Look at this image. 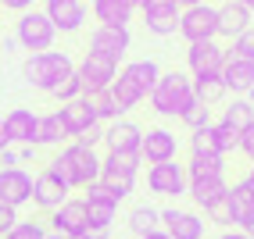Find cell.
<instances>
[{
  "label": "cell",
  "instance_id": "obj_34",
  "mask_svg": "<svg viewBox=\"0 0 254 239\" xmlns=\"http://www.w3.org/2000/svg\"><path fill=\"white\" fill-rule=\"evenodd\" d=\"M179 122H183L186 129H190V132H197V129H208V125H211V107H208V104H200V100L193 96V104L179 114Z\"/></svg>",
  "mask_w": 254,
  "mask_h": 239
},
{
  "label": "cell",
  "instance_id": "obj_7",
  "mask_svg": "<svg viewBox=\"0 0 254 239\" xmlns=\"http://www.w3.org/2000/svg\"><path fill=\"white\" fill-rule=\"evenodd\" d=\"M75 75L82 82V96H86V93H100V90H108L111 82L118 79V61L97 54V50H86V57L79 61Z\"/></svg>",
  "mask_w": 254,
  "mask_h": 239
},
{
  "label": "cell",
  "instance_id": "obj_58",
  "mask_svg": "<svg viewBox=\"0 0 254 239\" xmlns=\"http://www.w3.org/2000/svg\"><path fill=\"white\" fill-rule=\"evenodd\" d=\"M140 4H143V0H140Z\"/></svg>",
  "mask_w": 254,
  "mask_h": 239
},
{
  "label": "cell",
  "instance_id": "obj_16",
  "mask_svg": "<svg viewBox=\"0 0 254 239\" xmlns=\"http://www.w3.org/2000/svg\"><path fill=\"white\" fill-rule=\"evenodd\" d=\"M176 153H179V140H176V132H168V129H161V125L143 132L140 161H147V164H165V161H176Z\"/></svg>",
  "mask_w": 254,
  "mask_h": 239
},
{
  "label": "cell",
  "instance_id": "obj_19",
  "mask_svg": "<svg viewBox=\"0 0 254 239\" xmlns=\"http://www.w3.org/2000/svg\"><path fill=\"white\" fill-rule=\"evenodd\" d=\"M140 143H143V129L129 118H118L104 129V146L108 153H140Z\"/></svg>",
  "mask_w": 254,
  "mask_h": 239
},
{
  "label": "cell",
  "instance_id": "obj_29",
  "mask_svg": "<svg viewBox=\"0 0 254 239\" xmlns=\"http://www.w3.org/2000/svg\"><path fill=\"white\" fill-rule=\"evenodd\" d=\"M183 168H186V179L226 175V157H222V153H190V161H186Z\"/></svg>",
  "mask_w": 254,
  "mask_h": 239
},
{
  "label": "cell",
  "instance_id": "obj_8",
  "mask_svg": "<svg viewBox=\"0 0 254 239\" xmlns=\"http://www.w3.org/2000/svg\"><path fill=\"white\" fill-rule=\"evenodd\" d=\"M226 57H229V50L218 43V40L190 43V47H186V68H190V79H200V75H222Z\"/></svg>",
  "mask_w": 254,
  "mask_h": 239
},
{
  "label": "cell",
  "instance_id": "obj_45",
  "mask_svg": "<svg viewBox=\"0 0 254 239\" xmlns=\"http://www.w3.org/2000/svg\"><path fill=\"white\" fill-rule=\"evenodd\" d=\"M0 168H18V153H14L11 146H7L4 153H0Z\"/></svg>",
  "mask_w": 254,
  "mask_h": 239
},
{
  "label": "cell",
  "instance_id": "obj_13",
  "mask_svg": "<svg viewBox=\"0 0 254 239\" xmlns=\"http://www.w3.org/2000/svg\"><path fill=\"white\" fill-rule=\"evenodd\" d=\"M0 203L14 211L32 203V175L25 168H0Z\"/></svg>",
  "mask_w": 254,
  "mask_h": 239
},
{
  "label": "cell",
  "instance_id": "obj_51",
  "mask_svg": "<svg viewBox=\"0 0 254 239\" xmlns=\"http://www.w3.org/2000/svg\"><path fill=\"white\" fill-rule=\"evenodd\" d=\"M11 143H7V136H4V118H0V153H4Z\"/></svg>",
  "mask_w": 254,
  "mask_h": 239
},
{
  "label": "cell",
  "instance_id": "obj_20",
  "mask_svg": "<svg viewBox=\"0 0 254 239\" xmlns=\"http://www.w3.org/2000/svg\"><path fill=\"white\" fill-rule=\"evenodd\" d=\"M226 190L229 182L226 175H204V179H186V196H190L200 211H211L215 203L226 200Z\"/></svg>",
  "mask_w": 254,
  "mask_h": 239
},
{
  "label": "cell",
  "instance_id": "obj_6",
  "mask_svg": "<svg viewBox=\"0 0 254 239\" xmlns=\"http://www.w3.org/2000/svg\"><path fill=\"white\" fill-rule=\"evenodd\" d=\"M179 36L186 43H208L218 40V7L211 4H197V7H186L179 11Z\"/></svg>",
  "mask_w": 254,
  "mask_h": 239
},
{
  "label": "cell",
  "instance_id": "obj_38",
  "mask_svg": "<svg viewBox=\"0 0 254 239\" xmlns=\"http://www.w3.org/2000/svg\"><path fill=\"white\" fill-rule=\"evenodd\" d=\"M82 193H86V196H82L86 203H115V207H118V203H122V200H118V196H115V193L108 190L104 182H90V186H86V190H82Z\"/></svg>",
  "mask_w": 254,
  "mask_h": 239
},
{
  "label": "cell",
  "instance_id": "obj_43",
  "mask_svg": "<svg viewBox=\"0 0 254 239\" xmlns=\"http://www.w3.org/2000/svg\"><path fill=\"white\" fill-rule=\"evenodd\" d=\"M75 143H79V146H90V150H97V143H104V132H100V125H97V129H90V132H82Z\"/></svg>",
  "mask_w": 254,
  "mask_h": 239
},
{
  "label": "cell",
  "instance_id": "obj_24",
  "mask_svg": "<svg viewBox=\"0 0 254 239\" xmlns=\"http://www.w3.org/2000/svg\"><path fill=\"white\" fill-rule=\"evenodd\" d=\"M222 82H226V90L229 93H247L251 86H254V61H244V57H226V64H222Z\"/></svg>",
  "mask_w": 254,
  "mask_h": 239
},
{
  "label": "cell",
  "instance_id": "obj_49",
  "mask_svg": "<svg viewBox=\"0 0 254 239\" xmlns=\"http://www.w3.org/2000/svg\"><path fill=\"white\" fill-rule=\"evenodd\" d=\"M140 239H172L165 229H154V232H147V236H140Z\"/></svg>",
  "mask_w": 254,
  "mask_h": 239
},
{
  "label": "cell",
  "instance_id": "obj_9",
  "mask_svg": "<svg viewBox=\"0 0 254 239\" xmlns=\"http://www.w3.org/2000/svg\"><path fill=\"white\" fill-rule=\"evenodd\" d=\"M147 190L154 196H186V168L179 161H165V164H150L147 168Z\"/></svg>",
  "mask_w": 254,
  "mask_h": 239
},
{
  "label": "cell",
  "instance_id": "obj_4",
  "mask_svg": "<svg viewBox=\"0 0 254 239\" xmlns=\"http://www.w3.org/2000/svg\"><path fill=\"white\" fill-rule=\"evenodd\" d=\"M140 153H104L100 157V179L118 200H129L136 190V175H140Z\"/></svg>",
  "mask_w": 254,
  "mask_h": 239
},
{
  "label": "cell",
  "instance_id": "obj_3",
  "mask_svg": "<svg viewBox=\"0 0 254 239\" xmlns=\"http://www.w3.org/2000/svg\"><path fill=\"white\" fill-rule=\"evenodd\" d=\"M154 114L161 118H179L186 107L193 104V79L183 72H161V79L154 82V90L147 93Z\"/></svg>",
  "mask_w": 254,
  "mask_h": 239
},
{
  "label": "cell",
  "instance_id": "obj_55",
  "mask_svg": "<svg viewBox=\"0 0 254 239\" xmlns=\"http://www.w3.org/2000/svg\"><path fill=\"white\" fill-rule=\"evenodd\" d=\"M43 239H64V236H58V232H47V236H43Z\"/></svg>",
  "mask_w": 254,
  "mask_h": 239
},
{
  "label": "cell",
  "instance_id": "obj_5",
  "mask_svg": "<svg viewBox=\"0 0 254 239\" xmlns=\"http://www.w3.org/2000/svg\"><path fill=\"white\" fill-rule=\"evenodd\" d=\"M54 36L58 29L50 25V18L43 11H22L18 22H14V43H18L22 50H32V54H43V50L54 47Z\"/></svg>",
  "mask_w": 254,
  "mask_h": 239
},
{
  "label": "cell",
  "instance_id": "obj_12",
  "mask_svg": "<svg viewBox=\"0 0 254 239\" xmlns=\"http://www.w3.org/2000/svg\"><path fill=\"white\" fill-rule=\"evenodd\" d=\"M226 207H229V225L233 229L247 232L254 225V186L247 179L233 182L229 190H226Z\"/></svg>",
  "mask_w": 254,
  "mask_h": 239
},
{
  "label": "cell",
  "instance_id": "obj_17",
  "mask_svg": "<svg viewBox=\"0 0 254 239\" xmlns=\"http://www.w3.org/2000/svg\"><path fill=\"white\" fill-rule=\"evenodd\" d=\"M43 14L58 32H79L90 11L82 0H43Z\"/></svg>",
  "mask_w": 254,
  "mask_h": 239
},
{
  "label": "cell",
  "instance_id": "obj_54",
  "mask_svg": "<svg viewBox=\"0 0 254 239\" xmlns=\"http://www.w3.org/2000/svg\"><path fill=\"white\" fill-rule=\"evenodd\" d=\"M244 179H247V182H251V186H254V164H251V172H247V175H244Z\"/></svg>",
  "mask_w": 254,
  "mask_h": 239
},
{
  "label": "cell",
  "instance_id": "obj_23",
  "mask_svg": "<svg viewBox=\"0 0 254 239\" xmlns=\"http://www.w3.org/2000/svg\"><path fill=\"white\" fill-rule=\"evenodd\" d=\"M251 22H254V14L244 4H236V0H222V4H218V36L236 40L240 32L251 29Z\"/></svg>",
  "mask_w": 254,
  "mask_h": 239
},
{
  "label": "cell",
  "instance_id": "obj_31",
  "mask_svg": "<svg viewBox=\"0 0 254 239\" xmlns=\"http://www.w3.org/2000/svg\"><path fill=\"white\" fill-rule=\"evenodd\" d=\"M193 96L200 100V104L215 107V104H222V100L229 96V90H226L222 75H200V79H193Z\"/></svg>",
  "mask_w": 254,
  "mask_h": 239
},
{
  "label": "cell",
  "instance_id": "obj_47",
  "mask_svg": "<svg viewBox=\"0 0 254 239\" xmlns=\"http://www.w3.org/2000/svg\"><path fill=\"white\" fill-rule=\"evenodd\" d=\"M36 150H40V146H22V150H18V168L29 164V161H36Z\"/></svg>",
  "mask_w": 254,
  "mask_h": 239
},
{
  "label": "cell",
  "instance_id": "obj_10",
  "mask_svg": "<svg viewBox=\"0 0 254 239\" xmlns=\"http://www.w3.org/2000/svg\"><path fill=\"white\" fill-rule=\"evenodd\" d=\"M50 221V232H58L64 239H82V232L90 229V218H86V200H64L58 211L47 214Z\"/></svg>",
  "mask_w": 254,
  "mask_h": 239
},
{
  "label": "cell",
  "instance_id": "obj_40",
  "mask_svg": "<svg viewBox=\"0 0 254 239\" xmlns=\"http://www.w3.org/2000/svg\"><path fill=\"white\" fill-rule=\"evenodd\" d=\"M47 232H43V225L40 221H18V225H14L4 239H43Z\"/></svg>",
  "mask_w": 254,
  "mask_h": 239
},
{
  "label": "cell",
  "instance_id": "obj_11",
  "mask_svg": "<svg viewBox=\"0 0 254 239\" xmlns=\"http://www.w3.org/2000/svg\"><path fill=\"white\" fill-rule=\"evenodd\" d=\"M143 25L150 36H172L179 29V4L176 0H143L140 4Z\"/></svg>",
  "mask_w": 254,
  "mask_h": 239
},
{
  "label": "cell",
  "instance_id": "obj_37",
  "mask_svg": "<svg viewBox=\"0 0 254 239\" xmlns=\"http://www.w3.org/2000/svg\"><path fill=\"white\" fill-rule=\"evenodd\" d=\"M229 54H233V57H244V61H254V25H251L247 32H240V36L233 40Z\"/></svg>",
  "mask_w": 254,
  "mask_h": 239
},
{
  "label": "cell",
  "instance_id": "obj_50",
  "mask_svg": "<svg viewBox=\"0 0 254 239\" xmlns=\"http://www.w3.org/2000/svg\"><path fill=\"white\" fill-rule=\"evenodd\" d=\"M179 4V11H186V7H197V4H208V0H176Z\"/></svg>",
  "mask_w": 254,
  "mask_h": 239
},
{
  "label": "cell",
  "instance_id": "obj_53",
  "mask_svg": "<svg viewBox=\"0 0 254 239\" xmlns=\"http://www.w3.org/2000/svg\"><path fill=\"white\" fill-rule=\"evenodd\" d=\"M236 4H244V7H247V11L254 14V0H236Z\"/></svg>",
  "mask_w": 254,
  "mask_h": 239
},
{
  "label": "cell",
  "instance_id": "obj_56",
  "mask_svg": "<svg viewBox=\"0 0 254 239\" xmlns=\"http://www.w3.org/2000/svg\"><path fill=\"white\" fill-rule=\"evenodd\" d=\"M247 236H251V239H254V225H251V229H247Z\"/></svg>",
  "mask_w": 254,
  "mask_h": 239
},
{
  "label": "cell",
  "instance_id": "obj_18",
  "mask_svg": "<svg viewBox=\"0 0 254 239\" xmlns=\"http://www.w3.org/2000/svg\"><path fill=\"white\" fill-rule=\"evenodd\" d=\"M129 47H132V36L122 25H97L90 32V50H97V54H104V57L122 61Z\"/></svg>",
  "mask_w": 254,
  "mask_h": 239
},
{
  "label": "cell",
  "instance_id": "obj_32",
  "mask_svg": "<svg viewBox=\"0 0 254 239\" xmlns=\"http://www.w3.org/2000/svg\"><path fill=\"white\" fill-rule=\"evenodd\" d=\"M86 104H90V111L97 114V122H118L122 118V111H118V104H115V96H111V90H100V93H86Z\"/></svg>",
  "mask_w": 254,
  "mask_h": 239
},
{
  "label": "cell",
  "instance_id": "obj_46",
  "mask_svg": "<svg viewBox=\"0 0 254 239\" xmlns=\"http://www.w3.org/2000/svg\"><path fill=\"white\" fill-rule=\"evenodd\" d=\"M82 239H111V229H97V225H90L86 232H82Z\"/></svg>",
  "mask_w": 254,
  "mask_h": 239
},
{
  "label": "cell",
  "instance_id": "obj_39",
  "mask_svg": "<svg viewBox=\"0 0 254 239\" xmlns=\"http://www.w3.org/2000/svg\"><path fill=\"white\" fill-rule=\"evenodd\" d=\"M54 96L61 100V104H68V100H79V96H82V82H79V75L72 72V75H68V79H64L61 86L54 90Z\"/></svg>",
  "mask_w": 254,
  "mask_h": 239
},
{
  "label": "cell",
  "instance_id": "obj_1",
  "mask_svg": "<svg viewBox=\"0 0 254 239\" xmlns=\"http://www.w3.org/2000/svg\"><path fill=\"white\" fill-rule=\"evenodd\" d=\"M47 172H54L68 190H86L90 182L100 179V157L90 146L68 143V146H61L54 157L47 161Z\"/></svg>",
  "mask_w": 254,
  "mask_h": 239
},
{
  "label": "cell",
  "instance_id": "obj_22",
  "mask_svg": "<svg viewBox=\"0 0 254 239\" xmlns=\"http://www.w3.org/2000/svg\"><path fill=\"white\" fill-rule=\"evenodd\" d=\"M58 118H61L64 132H68V140H79L82 132H90V129H97V125H100V122H97V114H93V111H90V104H86V96L61 104Z\"/></svg>",
  "mask_w": 254,
  "mask_h": 239
},
{
  "label": "cell",
  "instance_id": "obj_57",
  "mask_svg": "<svg viewBox=\"0 0 254 239\" xmlns=\"http://www.w3.org/2000/svg\"><path fill=\"white\" fill-rule=\"evenodd\" d=\"M118 239H126V236H118Z\"/></svg>",
  "mask_w": 254,
  "mask_h": 239
},
{
  "label": "cell",
  "instance_id": "obj_35",
  "mask_svg": "<svg viewBox=\"0 0 254 239\" xmlns=\"http://www.w3.org/2000/svg\"><path fill=\"white\" fill-rule=\"evenodd\" d=\"M211 136H215V150L222 153V157H226V153H233L236 143H240V132H236L233 125H226L222 118H218V122H211Z\"/></svg>",
  "mask_w": 254,
  "mask_h": 239
},
{
  "label": "cell",
  "instance_id": "obj_30",
  "mask_svg": "<svg viewBox=\"0 0 254 239\" xmlns=\"http://www.w3.org/2000/svg\"><path fill=\"white\" fill-rule=\"evenodd\" d=\"M64 140H68V132H64L58 111L54 114H40V122H36V143H32V146H61Z\"/></svg>",
  "mask_w": 254,
  "mask_h": 239
},
{
  "label": "cell",
  "instance_id": "obj_27",
  "mask_svg": "<svg viewBox=\"0 0 254 239\" xmlns=\"http://www.w3.org/2000/svg\"><path fill=\"white\" fill-rule=\"evenodd\" d=\"M126 225H129V232L132 236H147V232H154V229H161V211L158 207H150V203H136L129 214H126Z\"/></svg>",
  "mask_w": 254,
  "mask_h": 239
},
{
  "label": "cell",
  "instance_id": "obj_2",
  "mask_svg": "<svg viewBox=\"0 0 254 239\" xmlns=\"http://www.w3.org/2000/svg\"><path fill=\"white\" fill-rule=\"evenodd\" d=\"M75 72L72 57L64 50H43V54H29L25 64H22V79L29 82L32 90L40 93H54L64 79Z\"/></svg>",
  "mask_w": 254,
  "mask_h": 239
},
{
  "label": "cell",
  "instance_id": "obj_25",
  "mask_svg": "<svg viewBox=\"0 0 254 239\" xmlns=\"http://www.w3.org/2000/svg\"><path fill=\"white\" fill-rule=\"evenodd\" d=\"M90 11H93V18H97V25H122V29H129V22H132V7H126L122 0H90Z\"/></svg>",
  "mask_w": 254,
  "mask_h": 239
},
{
  "label": "cell",
  "instance_id": "obj_26",
  "mask_svg": "<svg viewBox=\"0 0 254 239\" xmlns=\"http://www.w3.org/2000/svg\"><path fill=\"white\" fill-rule=\"evenodd\" d=\"M122 75H126L129 82H136L143 93H150V90H154V82L161 79V68H158V61L140 57V61H129V64L122 68Z\"/></svg>",
  "mask_w": 254,
  "mask_h": 239
},
{
  "label": "cell",
  "instance_id": "obj_41",
  "mask_svg": "<svg viewBox=\"0 0 254 239\" xmlns=\"http://www.w3.org/2000/svg\"><path fill=\"white\" fill-rule=\"evenodd\" d=\"M18 221H22V218H18V211L7 207V203H0V239H4L14 225H18Z\"/></svg>",
  "mask_w": 254,
  "mask_h": 239
},
{
  "label": "cell",
  "instance_id": "obj_28",
  "mask_svg": "<svg viewBox=\"0 0 254 239\" xmlns=\"http://www.w3.org/2000/svg\"><path fill=\"white\" fill-rule=\"evenodd\" d=\"M108 90H111V96H115V104H118V111H122V114H126V111H132V107H140L143 100H147V93L136 86V82H129L122 72H118V79L111 82Z\"/></svg>",
  "mask_w": 254,
  "mask_h": 239
},
{
  "label": "cell",
  "instance_id": "obj_52",
  "mask_svg": "<svg viewBox=\"0 0 254 239\" xmlns=\"http://www.w3.org/2000/svg\"><path fill=\"white\" fill-rule=\"evenodd\" d=\"M244 100H247V104H251V107H254V86H251V90H247V93H244Z\"/></svg>",
  "mask_w": 254,
  "mask_h": 239
},
{
  "label": "cell",
  "instance_id": "obj_36",
  "mask_svg": "<svg viewBox=\"0 0 254 239\" xmlns=\"http://www.w3.org/2000/svg\"><path fill=\"white\" fill-rule=\"evenodd\" d=\"M86 218H90V225H97V229H111L115 218H118V207H115V203H86Z\"/></svg>",
  "mask_w": 254,
  "mask_h": 239
},
{
  "label": "cell",
  "instance_id": "obj_48",
  "mask_svg": "<svg viewBox=\"0 0 254 239\" xmlns=\"http://www.w3.org/2000/svg\"><path fill=\"white\" fill-rule=\"evenodd\" d=\"M215 239H251L247 232H240V229H229V232H222V236H215Z\"/></svg>",
  "mask_w": 254,
  "mask_h": 239
},
{
  "label": "cell",
  "instance_id": "obj_21",
  "mask_svg": "<svg viewBox=\"0 0 254 239\" xmlns=\"http://www.w3.org/2000/svg\"><path fill=\"white\" fill-rule=\"evenodd\" d=\"M36 122H40V114L36 111H29V107H11L4 114V136H7V143H22V146H32L36 143Z\"/></svg>",
  "mask_w": 254,
  "mask_h": 239
},
{
  "label": "cell",
  "instance_id": "obj_14",
  "mask_svg": "<svg viewBox=\"0 0 254 239\" xmlns=\"http://www.w3.org/2000/svg\"><path fill=\"white\" fill-rule=\"evenodd\" d=\"M161 229L172 239H204L208 221L197 211H179V207H165L161 211Z\"/></svg>",
  "mask_w": 254,
  "mask_h": 239
},
{
  "label": "cell",
  "instance_id": "obj_33",
  "mask_svg": "<svg viewBox=\"0 0 254 239\" xmlns=\"http://www.w3.org/2000/svg\"><path fill=\"white\" fill-rule=\"evenodd\" d=\"M222 122H226V125H233L236 132H244V129H247V125L254 122V107L247 104L244 96H236L233 104H229V107L222 111Z\"/></svg>",
  "mask_w": 254,
  "mask_h": 239
},
{
  "label": "cell",
  "instance_id": "obj_15",
  "mask_svg": "<svg viewBox=\"0 0 254 239\" xmlns=\"http://www.w3.org/2000/svg\"><path fill=\"white\" fill-rule=\"evenodd\" d=\"M68 196H72V190H68V186H64L54 172H47V168H43V172H40L36 179H32V203H36V207H40L43 214L58 211Z\"/></svg>",
  "mask_w": 254,
  "mask_h": 239
},
{
  "label": "cell",
  "instance_id": "obj_42",
  "mask_svg": "<svg viewBox=\"0 0 254 239\" xmlns=\"http://www.w3.org/2000/svg\"><path fill=\"white\" fill-rule=\"evenodd\" d=\"M236 150H240L244 157H247V161L254 164V122H251V125H247V129L240 132V143H236Z\"/></svg>",
  "mask_w": 254,
  "mask_h": 239
},
{
  "label": "cell",
  "instance_id": "obj_44",
  "mask_svg": "<svg viewBox=\"0 0 254 239\" xmlns=\"http://www.w3.org/2000/svg\"><path fill=\"white\" fill-rule=\"evenodd\" d=\"M32 4H36V0H0V7H7V11H32Z\"/></svg>",
  "mask_w": 254,
  "mask_h": 239
}]
</instances>
